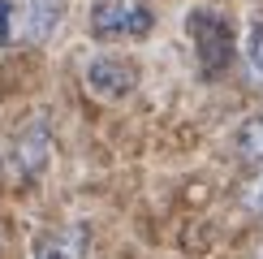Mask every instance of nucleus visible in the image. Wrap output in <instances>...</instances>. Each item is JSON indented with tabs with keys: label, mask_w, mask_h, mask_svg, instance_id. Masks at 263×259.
I'll return each mask as SVG.
<instances>
[{
	"label": "nucleus",
	"mask_w": 263,
	"mask_h": 259,
	"mask_svg": "<svg viewBox=\"0 0 263 259\" xmlns=\"http://www.w3.org/2000/svg\"><path fill=\"white\" fill-rule=\"evenodd\" d=\"M82 82L86 91L95 95V100H125V95H134L138 86V65L121 57V52H95V57H86L82 65Z\"/></svg>",
	"instance_id": "obj_4"
},
{
	"label": "nucleus",
	"mask_w": 263,
	"mask_h": 259,
	"mask_svg": "<svg viewBox=\"0 0 263 259\" xmlns=\"http://www.w3.org/2000/svg\"><path fill=\"white\" fill-rule=\"evenodd\" d=\"M35 259H86V225H61V229L43 233Z\"/></svg>",
	"instance_id": "obj_6"
},
{
	"label": "nucleus",
	"mask_w": 263,
	"mask_h": 259,
	"mask_svg": "<svg viewBox=\"0 0 263 259\" xmlns=\"http://www.w3.org/2000/svg\"><path fill=\"white\" fill-rule=\"evenodd\" d=\"M255 259H263V246H259V255H255Z\"/></svg>",
	"instance_id": "obj_10"
},
{
	"label": "nucleus",
	"mask_w": 263,
	"mask_h": 259,
	"mask_svg": "<svg viewBox=\"0 0 263 259\" xmlns=\"http://www.w3.org/2000/svg\"><path fill=\"white\" fill-rule=\"evenodd\" d=\"M61 13H65V0H0V39L39 43L57 30Z\"/></svg>",
	"instance_id": "obj_3"
},
{
	"label": "nucleus",
	"mask_w": 263,
	"mask_h": 259,
	"mask_svg": "<svg viewBox=\"0 0 263 259\" xmlns=\"http://www.w3.org/2000/svg\"><path fill=\"white\" fill-rule=\"evenodd\" d=\"M233 156L242 164H263V108L233 130Z\"/></svg>",
	"instance_id": "obj_7"
},
{
	"label": "nucleus",
	"mask_w": 263,
	"mask_h": 259,
	"mask_svg": "<svg viewBox=\"0 0 263 259\" xmlns=\"http://www.w3.org/2000/svg\"><path fill=\"white\" fill-rule=\"evenodd\" d=\"M237 203H242L250 216H263V169H255V173L242 181V190H237Z\"/></svg>",
	"instance_id": "obj_9"
},
{
	"label": "nucleus",
	"mask_w": 263,
	"mask_h": 259,
	"mask_svg": "<svg viewBox=\"0 0 263 259\" xmlns=\"http://www.w3.org/2000/svg\"><path fill=\"white\" fill-rule=\"evenodd\" d=\"M156 26L147 0H95L91 5V35L104 43H129V39H147Z\"/></svg>",
	"instance_id": "obj_2"
},
{
	"label": "nucleus",
	"mask_w": 263,
	"mask_h": 259,
	"mask_svg": "<svg viewBox=\"0 0 263 259\" xmlns=\"http://www.w3.org/2000/svg\"><path fill=\"white\" fill-rule=\"evenodd\" d=\"M185 35H190L199 69L207 78H220L229 65H233L237 39H233V26H229V17L220 9H194V13L185 17Z\"/></svg>",
	"instance_id": "obj_1"
},
{
	"label": "nucleus",
	"mask_w": 263,
	"mask_h": 259,
	"mask_svg": "<svg viewBox=\"0 0 263 259\" xmlns=\"http://www.w3.org/2000/svg\"><path fill=\"white\" fill-rule=\"evenodd\" d=\"M48 160H52V121L39 113V117H30V121L17 130L9 164H13V173L22 181H35L39 173L48 169Z\"/></svg>",
	"instance_id": "obj_5"
},
{
	"label": "nucleus",
	"mask_w": 263,
	"mask_h": 259,
	"mask_svg": "<svg viewBox=\"0 0 263 259\" xmlns=\"http://www.w3.org/2000/svg\"><path fill=\"white\" fill-rule=\"evenodd\" d=\"M242 61H246V78L263 86V9L250 13L246 22V35H242Z\"/></svg>",
	"instance_id": "obj_8"
}]
</instances>
